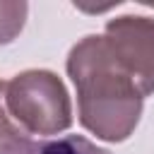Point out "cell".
<instances>
[{
	"label": "cell",
	"instance_id": "cell-1",
	"mask_svg": "<svg viewBox=\"0 0 154 154\" xmlns=\"http://www.w3.org/2000/svg\"><path fill=\"white\" fill-rule=\"evenodd\" d=\"M67 75L77 89L79 123L103 142H125L142 116L144 96L113 58L103 36L89 34L67 53Z\"/></svg>",
	"mask_w": 154,
	"mask_h": 154
},
{
	"label": "cell",
	"instance_id": "cell-2",
	"mask_svg": "<svg viewBox=\"0 0 154 154\" xmlns=\"http://www.w3.org/2000/svg\"><path fill=\"white\" fill-rule=\"evenodd\" d=\"M10 118L31 137H51L72 125V103L63 79L51 70H24L5 87Z\"/></svg>",
	"mask_w": 154,
	"mask_h": 154
},
{
	"label": "cell",
	"instance_id": "cell-3",
	"mask_svg": "<svg viewBox=\"0 0 154 154\" xmlns=\"http://www.w3.org/2000/svg\"><path fill=\"white\" fill-rule=\"evenodd\" d=\"M103 38L142 96L154 94V17L123 14L106 22Z\"/></svg>",
	"mask_w": 154,
	"mask_h": 154
},
{
	"label": "cell",
	"instance_id": "cell-4",
	"mask_svg": "<svg viewBox=\"0 0 154 154\" xmlns=\"http://www.w3.org/2000/svg\"><path fill=\"white\" fill-rule=\"evenodd\" d=\"M0 154H111L82 135H65L55 140H29Z\"/></svg>",
	"mask_w": 154,
	"mask_h": 154
},
{
	"label": "cell",
	"instance_id": "cell-5",
	"mask_svg": "<svg viewBox=\"0 0 154 154\" xmlns=\"http://www.w3.org/2000/svg\"><path fill=\"white\" fill-rule=\"evenodd\" d=\"M29 14L26 2H0V46L12 43L24 29Z\"/></svg>",
	"mask_w": 154,
	"mask_h": 154
},
{
	"label": "cell",
	"instance_id": "cell-6",
	"mask_svg": "<svg viewBox=\"0 0 154 154\" xmlns=\"http://www.w3.org/2000/svg\"><path fill=\"white\" fill-rule=\"evenodd\" d=\"M5 87H7V82L0 79V152L12 149V147L31 140V137L10 118V113H7V106H5Z\"/></svg>",
	"mask_w": 154,
	"mask_h": 154
}]
</instances>
